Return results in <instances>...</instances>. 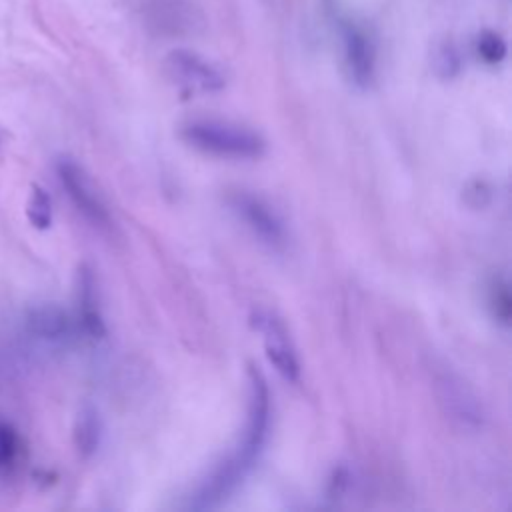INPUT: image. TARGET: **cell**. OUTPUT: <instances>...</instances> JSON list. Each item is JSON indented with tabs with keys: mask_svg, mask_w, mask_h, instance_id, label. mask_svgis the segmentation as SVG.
<instances>
[{
	"mask_svg": "<svg viewBox=\"0 0 512 512\" xmlns=\"http://www.w3.org/2000/svg\"><path fill=\"white\" fill-rule=\"evenodd\" d=\"M270 430V392L260 370L250 366L248 370V416L242 432V440L234 452L222 460L190 496L188 508L206 510L226 500L246 478L254 462L258 460Z\"/></svg>",
	"mask_w": 512,
	"mask_h": 512,
	"instance_id": "cell-1",
	"label": "cell"
},
{
	"mask_svg": "<svg viewBox=\"0 0 512 512\" xmlns=\"http://www.w3.org/2000/svg\"><path fill=\"white\" fill-rule=\"evenodd\" d=\"M180 138L192 148L222 158H260L266 150L260 134L220 120H190L180 128Z\"/></svg>",
	"mask_w": 512,
	"mask_h": 512,
	"instance_id": "cell-2",
	"label": "cell"
},
{
	"mask_svg": "<svg viewBox=\"0 0 512 512\" xmlns=\"http://www.w3.org/2000/svg\"><path fill=\"white\" fill-rule=\"evenodd\" d=\"M164 72L172 84L188 94H212L226 86V78L216 64L184 48L166 54Z\"/></svg>",
	"mask_w": 512,
	"mask_h": 512,
	"instance_id": "cell-3",
	"label": "cell"
},
{
	"mask_svg": "<svg viewBox=\"0 0 512 512\" xmlns=\"http://www.w3.org/2000/svg\"><path fill=\"white\" fill-rule=\"evenodd\" d=\"M250 322L260 332L266 356L270 364L276 368V372L282 378L296 382L300 376V362L286 324L274 312L262 308L252 312Z\"/></svg>",
	"mask_w": 512,
	"mask_h": 512,
	"instance_id": "cell-4",
	"label": "cell"
},
{
	"mask_svg": "<svg viewBox=\"0 0 512 512\" xmlns=\"http://www.w3.org/2000/svg\"><path fill=\"white\" fill-rule=\"evenodd\" d=\"M56 172L62 188L66 190L76 210L94 226H108L110 224L108 208L100 192L96 190L94 182L86 174V170L80 164H76L72 158H60L56 162Z\"/></svg>",
	"mask_w": 512,
	"mask_h": 512,
	"instance_id": "cell-5",
	"label": "cell"
},
{
	"mask_svg": "<svg viewBox=\"0 0 512 512\" xmlns=\"http://www.w3.org/2000/svg\"><path fill=\"white\" fill-rule=\"evenodd\" d=\"M230 208L252 230V234L270 248H280L286 242V228L280 216L258 196L236 190L228 196Z\"/></svg>",
	"mask_w": 512,
	"mask_h": 512,
	"instance_id": "cell-6",
	"label": "cell"
},
{
	"mask_svg": "<svg viewBox=\"0 0 512 512\" xmlns=\"http://www.w3.org/2000/svg\"><path fill=\"white\" fill-rule=\"evenodd\" d=\"M342 48L350 80L360 88H368L376 72V50L370 34L356 22L346 20L342 22Z\"/></svg>",
	"mask_w": 512,
	"mask_h": 512,
	"instance_id": "cell-7",
	"label": "cell"
},
{
	"mask_svg": "<svg viewBox=\"0 0 512 512\" xmlns=\"http://www.w3.org/2000/svg\"><path fill=\"white\" fill-rule=\"evenodd\" d=\"M436 390L438 400L444 406L446 414H450L452 418L466 426L476 428L482 424V404L460 376H456L450 370H444L442 374L436 376Z\"/></svg>",
	"mask_w": 512,
	"mask_h": 512,
	"instance_id": "cell-8",
	"label": "cell"
},
{
	"mask_svg": "<svg viewBox=\"0 0 512 512\" xmlns=\"http://www.w3.org/2000/svg\"><path fill=\"white\" fill-rule=\"evenodd\" d=\"M78 306L82 330L92 338H102L106 334V326L98 306L96 276L88 264H82L78 270Z\"/></svg>",
	"mask_w": 512,
	"mask_h": 512,
	"instance_id": "cell-9",
	"label": "cell"
},
{
	"mask_svg": "<svg viewBox=\"0 0 512 512\" xmlns=\"http://www.w3.org/2000/svg\"><path fill=\"white\" fill-rule=\"evenodd\" d=\"M26 328L42 340H62L70 332V320L60 306L44 304L28 310Z\"/></svg>",
	"mask_w": 512,
	"mask_h": 512,
	"instance_id": "cell-10",
	"label": "cell"
},
{
	"mask_svg": "<svg viewBox=\"0 0 512 512\" xmlns=\"http://www.w3.org/2000/svg\"><path fill=\"white\" fill-rule=\"evenodd\" d=\"M72 438H74L76 452L82 458H90L98 450L100 440H102V420L94 406H84L76 414Z\"/></svg>",
	"mask_w": 512,
	"mask_h": 512,
	"instance_id": "cell-11",
	"label": "cell"
},
{
	"mask_svg": "<svg viewBox=\"0 0 512 512\" xmlns=\"http://www.w3.org/2000/svg\"><path fill=\"white\" fill-rule=\"evenodd\" d=\"M26 216L28 222L36 228V230H48L52 224V200L50 194L38 186L32 184V192L28 196V204H26Z\"/></svg>",
	"mask_w": 512,
	"mask_h": 512,
	"instance_id": "cell-12",
	"label": "cell"
},
{
	"mask_svg": "<svg viewBox=\"0 0 512 512\" xmlns=\"http://www.w3.org/2000/svg\"><path fill=\"white\" fill-rule=\"evenodd\" d=\"M476 52L486 64H500L506 58V40L494 30H482L476 38Z\"/></svg>",
	"mask_w": 512,
	"mask_h": 512,
	"instance_id": "cell-13",
	"label": "cell"
},
{
	"mask_svg": "<svg viewBox=\"0 0 512 512\" xmlns=\"http://www.w3.org/2000/svg\"><path fill=\"white\" fill-rule=\"evenodd\" d=\"M488 304H490L496 320H500L502 324L510 322L512 298H510V288H508L506 280H502V278L492 280L490 290H488Z\"/></svg>",
	"mask_w": 512,
	"mask_h": 512,
	"instance_id": "cell-14",
	"label": "cell"
},
{
	"mask_svg": "<svg viewBox=\"0 0 512 512\" xmlns=\"http://www.w3.org/2000/svg\"><path fill=\"white\" fill-rule=\"evenodd\" d=\"M20 452V438L12 424L0 420V472H6L14 466Z\"/></svg>",
	"mask_w": 512,
	"mask_h": 512,
	"instance_id": "cell-15",
	"label": "cell"
},
{
	"mask_svg": "<svg viewBox=\"0 0 512 512\" xmlns=\"http://www.w3.org/2000/svg\"><path fill=\"white\" fill-rule=\"evenodd\" d=\"M462 60L452 42H444L434 52V70L440 78H454L460 72Z\"/></svg>",
	"mask_w": 512,
	"mask_h": 512,
	"instance_id": "cell-16",
	"label": "cell"
},
{
	"mask_svg": "<svg viewBox=\"0 0 512 512\" xmlns=\"http://www.w3.org/2000/svg\"><path fill=\"white\" fill-rule=\"evenodd\" d=\"M464 196H466V198H468V196H474V198H476V200H472V206H484L486 202L482 200V196L488 200V198H490V188L486 186V182L474 180V182H470V184L466 186Z\"/></svg>",
	"mask_w": 512,
	"mask_h": 512,
	"instance_id": "cell-17",
	"label": "cell"
}]
</instances>
